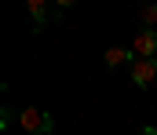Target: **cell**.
<instances>
[{"instance_id":"1","label":"cell","mask_w":157,"mask_h":135,"mask_svg":"<svg viewBox=\"0 0 157 135\" xmlns=\"http://www.w3.org/2000/svg\"><path fill=\"white\" fill-rule=\"evenodd\" d=\"M18 124H22V132H29V135H51L55 132V117L37 110V106H22L18 110Z\"/></svg>"},{"instance_id":"2","label":"cell","mask_w":157,"mask_h":135,"mask_svg":"<svg viewBox=\"0 0 157 135\" xmlns=\"http://www.w3.org/2000/svg\"><path fill=\"white\" fill-rule=\"evenodd\" d=\"M132 81H135V88H150L157 81V58H135L132 62Z\"/></svg>"},{"instance_id":"3","label":"cell","mask_w":157,"mask_h":135,"mask_svg":"<svg viewBox=\"0 0 157 135\" xmlns=\"http://www.w3.org/2000/svg\"><path fill=\"white\" fill-rule=\"evenodd\" d=\"M26 15L33 18V33L48 29V18H59V11L48 7V0H26Z\"/></svg>"},{"instance_id":"4","label":"cell","mask_w":157,"mask_h":135,"mask_svg":"<svg viewBox=\"0 0 157 135\" xmlns=\"http://www.w3.org/2000/svg\"><path fill=\"white\" fill-rule=\"evenodd\" d=\"M135 58H157V29H139L135 44H132Z\"/></svg>"},{"instance_id":"5","label":"cell","mask_w":157,"mask_h":135,"mask_svg":"<svg viewBox=\"0 0 157 135\" xmlns=\"http://www.w3.org/2000/svg\"><path fill=\"white\" fill-rule=\"evenodd\" d=\"M132 62H135L132 47H110V51H106V66H110V69H121V66H132Z\"/></svg>"},{"instance_id":"6","label":"cell","mask_w":157,"mask_h":135,"mask_svg":"<svg viewBox=\"0 0 157 135\" xmlns=\"http://www.w3.org/2000/svg\"><path fill=\"white\" fill-rule=\"evenodd\" d=\"M139 22H143L146 29H157V4H150V7L139 11Z\"/></svg>"},{"instance_id":"7","label":"cell","mask_w":157,"mask_h":135,"mask_svg":"<svg viewBox=\"0 0 157 135\" xmlns=\"http://www.w3.org/2000/svg\"><path fill=\"white\" fill-rule=\"evenodd\" d=\"M139 135H157V128H154V124H146V128H139Z\"/></svg>"}]
</instances>
